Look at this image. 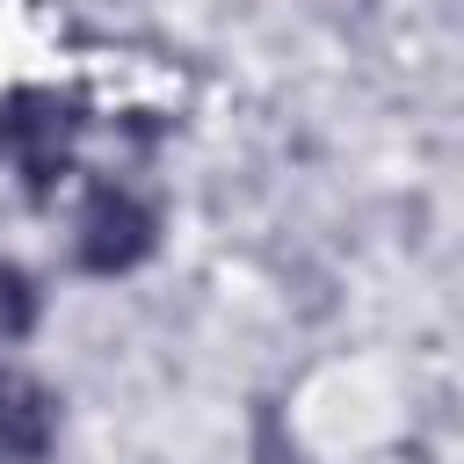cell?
Returning <instances> with one entry per match:
<instances>
[{
    "label": "cell",
    "mask_w": 464,
    "mask_h": 464,
    "mask_svg": "<svg viewBox=\"0 0 464 464\" xmlns=\"http://www.w3.org/2000/svg\"><path fill=\"white\" fill-rule=\"evenodd\" d=\"M72 138H80V109H72L65 94H51V87H22V94L0 102V145H7V160L29 174L36 196L65 174Z\"/></svg>",
    "instance_id": "cell-1"
},
{
    "label": "cell",
    "mask_w": 464,
    "mask_h": 464,
    "mask_svg": "<svg viewBox=\"0 0 464 464\" xmlns=\"http://www.w3.org/2000/svg\"><path fill=\"white\" fill-rule=\"evenodd\" d=\"M152 239H160V218L130 188H94L87 196V210H80V268L123 276V268H138L152 254Z\"/></svg>",
    "instance_id": "cell-2"
},
{
    "label": "cell",
    "mask_w": 464,
    "mask_h": 464,
    "mask_svg": "<svg viewBox=\"0 0 464 464\" xmlns=\"http://www.w3.org/2000/svg\"><path fill=\"white\" fill-rule=\"evenodd\" d=\"M58 435V399L29 370H0V457L7 464H44Z\"/></svg>",
    "instance_id": "cell-3"
},
{
    "label": "cell",
    "mask_w": 464,
    "mask_h": 464,
    "mask_svg": "<svg viewBox=\"0 0 464 464\" xmlns=\"http://www.w3.org/2000/svg\"><path fill=\"white\" fill-rule=\"evenodd\" d=\"M29 326H36V283L14 261H0V341H14Z\"/></svg>",
    "instance_id": "cell-4"
}]
</instances>
